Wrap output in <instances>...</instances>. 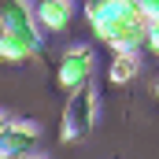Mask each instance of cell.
Masks as SVG:
<instances>
[{"mask_svg":"<svg viewBox=\"0 0 159 159\" xmlns=\"http://www.w3.org/2000/svg\"><path fill=\"white\" fill-rule=\"evenodd\" d=\"M7 126H11V119H7V115L0 111V141H4V133H7Z\"/></svg>","mask_w":159,"mask_h":159,"instance_id":"7c38bea8","label":"cell"},{"mask_svg":"<svg viewBox=\"0 0 159 159\" xmlns=\"http://www.w3.org/2000/svg\"><path fill=\"white\" fill-rule=\"evenodd\" d=\"M137 70H141V59H137V56H129V52H115L107 78L115 81V85H126V81H133V78H137Z\"/></svg>","mask_w":159,"mask_h":159,"instance_id":"ba28073f","label":"cell"},{"mask_svg":"<svg viewBox=\"0 0 159 159\" xmlns=\"http://www.w3.org/2000/svg\"><path fill=\"white\" fill-rule=\"evenodd\" d=\"M37 137H41L37 122H30V119H11L4 141H0V159H26V156H34Z\"/></svg>","mask_w":159,"mask_h":159,"instance_id":"3957f363","label":"cell"},{"mask_svg":"<svg viewBox=\"0 0 159 159\" xmlns=\"http://www.w3.org/2000/svg\"><path fill=\"white\" fill-rule=\"evenodd\" d=\"M115 0H85V19H96L104 7H111Z\"/></svg>","mask_w":159,"mask_h":159,"instance_id":"9c48e42d","label":"cell"},{"mask_svg":"<svg viewBox=\"0 0 159 159\" xmlns=\"http://www.w3.org/2000/svg\"><path fill=\"white\" fill-rule=\"evenodd\" d=\"M41 52V34L30 30V34H0V59L7 63H26Z\"/></svg>","mask_w":159,"mask_h":159,"instance_id":"8992f818","label":"cell"},{"mask_svg":"<svg viewBox=\"0 0 159 159\" xmlns=\"http://www.w3.org/2000/svg\"><path fill=\"white\" fill-rule=\"evenodd\" d=\"M148 48L159 56V22H152V30H148Z\"/></svg>","mask_w":159,"mask_h":159,"instance_id":"8fae6325","label":"cell"},{"mask_svg":"<svg viewBox=\"0 0 159 159\" xmlns=\"http://www.w3.org/2000/svg\"><path fill=\"white\" fill-rule=\"evenodd\" d=\"M89 26H93V34L104 41V44H111V48H115V44H119V41L126 37V34H129L137 22H129V19L122 15L119 4H111V7H104L96 19H89Z\"/></svg>","mask_w":159,"mask_h":159,"instance_id":"277c9868","label":"cell"},{"mask_svg":"<svg viewBox=\"0 0 159 159\" xmlns=\"http://www.w3.org/2000/svg\"><path fill=\"white\" fill-rule=\"evenodd\" d=\"M89 74H93V48H70V52H63V59H59V70H56V81L67 89V93H78L89 85Z\"/></svg>","mask_w":159,"mask_h":159,"instance_id":"7a4b0ae2","label":"cell"},{"mask_svg":"<svg viewBox=\"0 0 159 159\" xmlns=\"http://www.w3.org/2000/svg\"><path fill=\"white\" fill-rule=\"evenodd\" d=\"M34 15H37V22L44 30L59 34V30H67V26L74 22V4H70V0H37Z\"/></svg>","mask_w":159,"mask_h":159,"instance_id":"52a82bcc","label":"cell"},{"mask_svg":"<svg viewBox=\"0 0 159 159\" xmlns=\"http://www.w3.org/2000/svg\"><path fill=\"white\" fill-rule=\"evenodd\" d=\"M96 115H100V104H96V93L85 85L78 93L67 96V107H63V126H59V137L63 141H81L93 133L96 126Z\"/></svg>","mask_w":159,"mask_h":159,"instance_id":"6da1fadb","label":"cell"},{"mask_svg":"<svg viewBox=\"0 0 159 159\" xmlns=\"http://www.w3.org/2000/svg\"><path fill=\"white\" fill-rule=\"evenodd\" d=\"M26 159H44V156H37V152H34V156H26Z\"/></svg>","mask_w":159,"mask_h":159,"instance_id":"4fadbf2b","label":"cell"},{"mask_svg":"<svg viewBox=\"0 0 159 159\" xmlns=\"http://www.w3.org/2000/svg\"><path fill=\"white\" fill-rule=\"evenodd\" d=\"M156 96H159V85H156Z\"/></svg>","mask_w":159,"mask_h":159,"instance_id":"5bb4252c","label":"cell"},{"mask_svg":"<svg viewBox=\"0 0 159 159\" xmlns=\"http://www.w3.org/2000/svg\"><path fill=\"white\" fill-rule=\"evenodd\" d=\"M141 7H144V19L148 22H159V0H141Z\"/></svg>","mask_w":159,"mask_h":159,"instance_id":"30bf717a","label":"cell"},{"mask_svg":"<svg viewBox=\"0 0 159 159\" xmlns=\"http://www.w3.org/2000/svg\"><path fill=\"white\" fill-rule=\"evenodd\" d=\"M37 30V15L26 0H0V34H30Z\"/></svg>","mask_w":159,"mask_h":159,"instance_id":"5b68a950","label":"cell"}]
</instances>
